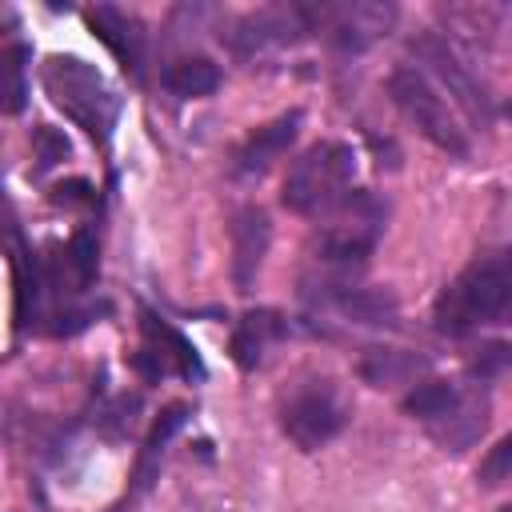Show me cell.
<instances>
[{"instance_id": "cell-1", "label": "cell", "mask_w": 512, "mask_h": 512, "mask_svg": "<svg viewBox=\"0 0 512 512\" xmlns=\"http://www.w3.org/2000/svg\"><path fill=\"white\" fill-rule=\"evenodd\" d=\"M512 308L508 252L476 256L456 280H448L432 304V328L440 336H468L484 324H504Z\"/></svg>"}, {"instance_id": "cell-2", "label": "cell", "mask_w": 512, "mask_h": 512, "mask_svg": "<svg viewBox=\"0 0 512 512\" xmlns=\"http://www.w3.org/2000/svg\"><path fill=\"white\" fill-rule=\"evenodd\" d=\"M40 84L48 92V100L76 124L84 128L96 144L112 140V128L120 120V96L108 88V80L100 76L96 64L80 60V56H48L40 68Z\"/></svg>"}, {"instance_id": "cell-3", "label": "cell", "mask_w": 512, "mask_h": 512, "mask_svg": "<svg viewBox=\"0 0 512 512\" xmlns=\"http://www.w3.org/2000/svg\"><path fill=\"white\" fill-rule=\"evenodd\" d=\"M352 176H356V148L344 140H320L292 160L280 200L288 212L304 220H324L348 200Z\"/></svg>"}, {"instance_id": "cell-4", "label": "cell", "mask_w": 512, "mask_h": 512, "mask_svg": "<svg viewBox=\"0 0 512 512\" xmlns=\"http://www.w3.org/2000/svg\"><path fill=\"white\" fill-rule=\"evenodd\" d=\"M388 96L392 104L404 112V120H412L420 128V136H428L440 152L468 160L472 156V140L468 128L460 124V116L452 112V104L444 100V92L424 76V68L416 64H400L388 76Z\"/></svg>"}, {"instance_id": "cell-5", "label": "cell", "mask_w": 512, "mask_h": 512, "mask_svg": "<svg viewBox=\"0 0 512 512\" xmlns=\"http://www.w3.org/2000/svg\"><path fill=\"white\" fill-rule=\"evenodd\" d=\"M344 424H348V400L336 388V380H328V376L300 380L280 400V432L300 452L324 448Z\"/></svg>"}, {"instance_id": "cell-6", "label": "cell", "mask_w": 512, "mask_h": 512, "mask_svg": "<svg viewBox=\"0 0 512 512\" xmlns=\"http://www.w3.org/2000/svg\"><path fill=\"white\" fill-rule=\"evenodd\" d=\"M132 372L144 384H160L168 376H180L188 384H200L208 376L196 344L172 320H164L148 304H140V348L132 352Z\"/></svg>"}, {"instance_id": "cell-7", "label": "cell", "mask_w": 512, "mask_h": 512, "mask_svg": "<svg viewBox=\"0 0 512 512\" xmlns=\"http://www.w3.org/2000/svg\"><path fill=\"white\" fill-rule=\"evenodd\" d=\"M412 52H416V60H424V76L436 84L440 80V88L452 96V112H460L464 120H468V128H488L492 124V116H496V104H492V96H488V88L464 68V60L452 52V44H444L440 36H420L416 44H412Z\"/></svg>"}, {"instance_id": "cell-8", "label": "cell", "mask_w": 512, "mask_h": 512, "mask_svg": "<svg viewBox=\"0 0 512 512\" xmlns=\"http://www.w3.org/2000/svg\"><path fill=\"white\" fill-rule=\"evenodd\" d=\"M312 16V32H324L328 44H336L340 52H364L372 40H380L392 20L396 8L388 4H308Z\"/></svg>"}, {"instance_id": "cell-9", "label": "cell", "mask_w": 512, "mask_h": 512, "mask_svg": "<svg viewBox=\"0 0 512 512\" xmlns=\"http://www.w3.org/2000/svg\"><path fill=\"white\" fill-rule=\"evenodd\" d=\"M312 32V16H308V4H284V8H260V12H248L236 20V28L224 36L232 52L240 56H252V52H264V48H280V44H292L296 36Z\"/></svg>"}, {"instance_id": "cell-10", "label": "cell", "mask_w": 512, "mask_h": 512, "mask_svg": "<svg viewBox=\"0 0 512 512\" xmlns=\"http://www.w3.org/2000/svg\"><path fill=\"white\" fill-rule=\"evenodd\" d=\"M88 28L96 32V40L116 56V64L132 76V80H144V60H148V36H144V24L116 8V4H96L84 12Z\"/></svg>"}, {"instance_id": "cell-11", "label": "cell", "mask_w": 512, "mask_h": 512, "mask_svg": "<svg viewBox=\"0 0 512 512\" xmlns=\"http://www.w3.org/2000/svg\"><path fill=\"white\" fill-rule=\"evenodd\" d=\"M188 404H168L156 420H152V428H148V436H144V448H140V456H136V468H132V484H128V496L120 500V504H112L108 512H124L128 504H136L156 480H160V460H164V452H168V444H172V436L188 424Z\"/></svg>"}, {"instance_id": "cell-12", "label": "cell", "mask_w": 512, "mask_h": 512, "mask_svg": "<svg viewBox=\"0 0 512 512\" xmlns=\"http://www.w3.org/2000/svg\"><path fill=\"white\" fill-rule=\"evenodd\" d=\"M228 232H232V284L240 292H252L256 272L264 264V252H268V240H272L268 212L256 208V204H244L232 216V228Z\"/></svg>"}, {"instance_id": "cell-13", "label": "cell", "mask_w": 512, "mask_h": 512, "mask_svg": "<svg viewBox=\"0 0 512 512\" xmlns=\"http://www.w3.org/2000/svg\"><path fill=\"white\" fill-rule=\"evenodd\" d=\"M296 132H300V108H292V112H284V116L260 124V128L236 148L232 172H236V176H260V172H268V168L292 148Z\"/></svg>"}, {"instance_id": "cell-14", "label": "cell", "mask_w": 512, "mask_h": 512, "mask_svg": "<svg viewBox=\"0 0 512 512\" xmlns=\"http://www.w3.org/2000/svg\"><path fill=\"white\" fill-rule=\"evenodd\" d=\"M288 336V316H280L276 308H252L236 320L232 328V360L240 372H252L260 368L264 352Z\"/></svg>"}, {"instance_id": "cell-15", "label": "cell", "mask_w": 512, "mask_h": 512, "mask_svg": "<svg viewBox=\"0 0 512 512\" xmlns=\"http://www.w3.org/2000/svg\"><path fill=\"white\" fill-rule=\"evenodd\" d=\"M488 428V388L484 384H472L460 392L456 408L436 424L428 428L436 444H444V452H464L480 440V432Z\"/></svg>"}, {"instance_id": "cell-16", "label": "cell", "mask_w": 512, "mask_h": 512, "mask_svg": "<svg viewBox=\"0 0 512 512\" xmlns=\"http://www.w3.org/2000/svg\"><path fill=\"white\" fill-rule=\"evenodd\" d=\"M160 84L180 96V100H196V96H212L220 88V68L208 56H180L160 72Z\"/></svg>"}, {"instance_id": "cell-17", "label": "cell", "mask_w": 512, "mask_h": 512, "mask_svg": "<svg viewBox=\"0 0 512 512\" xmlns=\"http://www.w3.org/2000/svg\"><path fill=\"white\" fill-rule=\"evenodd\" d=\"M424 368H428L424 356L400 352V348H368L360 356V376L368 384H376V388H388V384H400V380H416Z\"/></svg>"}, {"instance_id": "cell-18", "label": "cell", "mask_w": 512, "mask_h": 512, "mask_svg": "<svg viewBox=\"0 0 512 512\" xmlns=\"http://www.w3.org/2000/svg\"><path fill=\"white\" fill-rule=\"evenodd\" d=\"M460 392H464V384H456V380H420V384H412V392L404 396V412H408L412 420H420L424 428H436V424L456 408Z\"/></svg>"}, {"instance_id": "cell-19", "label": "cell", "mask_w": 512, "mask_h": 512, "mask_svg": "<svg viewBox=\"0 0 512 512\" xmlns=\"http://www.w3.org/2000/svg\"><path fill=\"white\" fill-rule=\"evenodd\" d=\"M28 104V48L8 44L0 48V112L16 116Z\"/></svg>"}, {"instance_id": "cell-20", "label": "cell", "mask_w": 512, "mask_h": 512, "mask_svg": "<svg viewBox=\"0 0 512 512\" xmlns=\"http://www.w3.org/2000/svg\"><path fill=\"white\" fill-rule=\"evenodd\" d=\"M32 152H36V168H32V176H44V172L56 168L60 160H68L72 144H68V136L56 132L52 124H40V128L32 132Z\"/></svg>"}, {"instance_id": "cell-21", "label": "cell", "mask_w": 512, "mask_h": 512, "mask_svg": "<svg viewBox=\"0 0 512 512\" xmlns=\"http://www.w3.org/2000/svg\"><path fill=\"white\" fill-rule=\"evenodd\" d=\"M508 460H512V436H500L492 444V452L480 460V484L484 488H500L508 480Z\"/></svg>"}, {"instance_id": "cell-22", "label": "cell", "mask_w": 512, "mask_h": 512, "mask_svg": "<svg viewBox=\"0 0 512 512\" xmlns=\"http://www.w3.org/2000/svg\"><path fill=\"white\" fill-rule=\"evenodd\" d=\"M504 368H508V344H504V340L484 344V348H480V356H476V364H472L476 384H484V388H488V380H492V376H500Z\"/></svg>"}, {"instance_id": "cell-23", "label": "cell", "mask_w": 512, "mask_h": 512, "mask_svg": "<svg viewBox=\"0 0 512 512\" xmlns=\"http://www.w3.org/2000/svg\"><path fill=\"white\" fill-rule=\"evenodd\" d=\"M56 204H92V184L88 180H68L60 188H52Z\"/></svg>"}, {"instance_id": "cell-24", "label": "cell", "mask_w": 512, "mask_h": 512, "mask_svg": "<svg viewBox=\"0 0 512 512\" xmlns=\"http://www.w3.org/2000/svg\"><path fill=\"white\" fill-rule=\"evenodd\" d=\"M500 512H512V508H508V504H504V508H500Z\"/></svg>"}]
</instances>
